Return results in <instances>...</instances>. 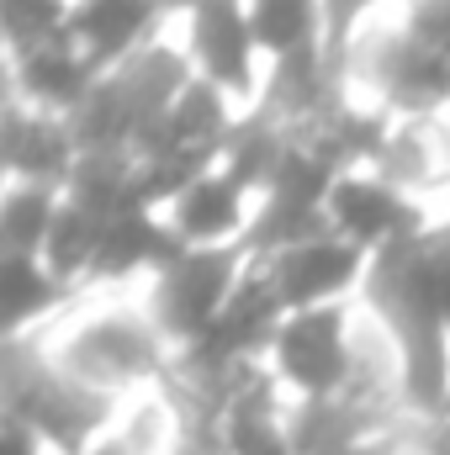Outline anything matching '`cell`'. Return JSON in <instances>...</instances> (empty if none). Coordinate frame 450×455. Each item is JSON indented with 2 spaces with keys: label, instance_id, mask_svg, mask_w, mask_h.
Here are the masks:
<instances>
[{
  "label": "cell",
  "instance_id": "cell-1",
  "mask_svg": "<svg viewBox=\"0 0 450 455\" xmlns=\"http://www.w3.org/2000/svg\"><path fill=\"white\" fill-rule=\"evenodd\" d=\"M228 270H233V254H191V259H175V270L165 281V323L175 334H213V323L223 313Z\"/></svg>",
  "mask_w": 450,
  "mask_h": 455
},
{
  "label": "cell",
  "instance_id": "cell-2",
  "mask_svg": "<svg viewBox=\"0 0 450 455\" xmlns=\"http://www.w3.org/2000/svg\"><path fill=\"white\" fill-rule=\"evenodd\" d=\"M281 371L308 387V392H329L344 376V339H339V313H297L281 334H276Z\"/></svg>",
  "mask_w": 450,
  "mask_h": 455
},
{
  "label": "cell",
  "instance_id": "cell-3",
  "mask_svg": "<svg viewBox=\"0 0 450 455\" xmlns=\"http://www.w3.org/2000/svg\"><path fill=\"white\" fill-rule=\"evenodd\" d=\"M350 275H355V249L329 243V238H313V243H297V249L281 254L276 291H281V302L302 307V302H313L324 291H339Z\"/></svg>",
  "mask_w": 450,
  "mask_h": 455
},
{
  "label": "cell",
  "instance_id": "cell-4",
  "mask_svg": "<svg viewBox=\"0 0 450 455\" xmlns=\"http://www.w3.org/2000/svg\"><path fill=\"white\" fill-rule=\"evenodd\" d=\"M249 21L238 16L233 0H202L197 11V53L218 85H249Z\"/></svg>",
  "mask_w": 450,
  "mask_h": 455
},
{
  "label": "cell",
  "instance_id": "cell-5",
  "mask_svg": "<svg viewBox=\"0 0 450 455\" xmlns=\"http://www.w3.org/2000/svg\"><path fill=\"white\" fill-rule=\"evenodd\" d=\"M334 218L355 238H403L414 228V212L387 186H360V180H339L334 186Z\"/></svg>",
  "mask_w": 450,
  "mask_h": 455
},
{
  "label": "cell",
  "instance_id": "cell-6",
  "mask_svg": "<svg viewBox=\"0 0 450 455\" xmlns=\"http://www.w3.org/2000/svg\"><path fill=\"white\" fill-rule=\"evenodd\" d=\"M154 0H85L69 21V32L80 43H91L96 59H112L117 48H127V37L149 21Z\"/></svg>",
  "mask_w": 450,
  "mask_h": 455
},
{
  "label": "cell",
  "instance_id": "cell-7",
  "mask_svg": "<svg viewBox=\"0 0 450 455\" xmlns=\"http://www.w3.org/2000/svg\"><path fill=\"white\" fill-rule=\"evenodd\" d=\"M138 259H175V243L149 223L143 212H122V218H112L107 238H101L96 270H101V275H122V270H133Z\"/></svg>",
  "mask_w": 450,
  "mask_h": 455
},
{
  "label": "cell",
  "instance_id": "cell-8",
  "mask_svg": "<svg viewBox=\"0 0 450 455\" xmlns=\"http://www.w3.org/2000/svg\"><path fill=\"white\" fill-rule=\"evenodd\" d=\"M238 228V186L233 180H197L181 202V233L186 238H223Z\"/></svg>",
  "mask_w": 450,
  "mask_h": 455
},
{
  "label": "cell",
  "instance_id": "cell-9",
  "mask_svg": "<svg viewBox=\"0 0 450 455\" xmlns=\"http://www.w3.org/2000/svg\"><path fill=\"white\" fill-rule=\"evenodd\" d=\"M249 32H254V43H265L276 53H302V43L313 32V0H254Z\"/></svg>",
  "mask_w": 450,
  "mask_h": 455
},
{
  "label": "cell",
  "instance_id": "cell-10",
  "mask_svg": "<svg viewBox=\"0 0 450 455\" xmlns=\"http://www.w3.org/2000/svg\"><path fill=\"white\" fill-rule=\"evenodd\" d=\"M107 218H96V212H85V207H69L53 233H48V265L53 270H75V265H85V259H96L101 254V238H107Z\"/></svg>",
  "mask_w": 450,
  "mask_h": 455
},
{
  "label": "cell",
  "instance_id": "cell-11",
  "mask_svg": "<svg viewBox=\"0 0 450 455\" xmlns=\"http://www.w3.org/2000/svg\"><path fill=\"white\" fill-rule=\"evenodd\" d=\"M64 159H69V143H64L59 127H43V122L37 127H21L11 116V164L16 170H27V175H59Z\"/></svg>",
  "mask_w": 450,
  "mask_h": 455
},
{
  "label": "cell",
  "instance_id": "cell-12",
  "mask_svg": "<svg viewBox=\"0 0 450 455\" xmlns=\"http://www.w3.org/2000/svg\"><path fill=\"white\" fill-rule=\"evenodd\" d=\"M53 207H48V196L43 191H16L11 202H5V243H11V254H32V249H43L48 243V233H53Z\"/></svg>",
  "mask_w": 450,
  "mask_h": 455
},
{
  "label": "cell",
  "instance_id": "cell-13",
  "mask_svg": "<svg viewBox=\"0 0 450 455\" xmlns=\"http://www.w3.org/2000/svg\"><path fill=\"white\" fill-rule=\"evenodd\" d=\"M27 85H32L43 101H75L80 85H85V69H80V59L64 53V48H37V53L27 59Z\"/></svg>",
  "mask_w": 450,
  "mask_h": 455
},
{
  "label": "cell",
  "instance_id": "cell-14",
  "mask_svg": "<svg viewBox=\"0 0 450 455\" xmlns=\"http://www.w3.org/2000/svg\"><path fill=\"white\" fill-rule=\"evenodd\" d=\"M85 355H91V371H143L149 365V344L127 323H107L91 339H80V360Z\"/></svg>",
  "mask_w": 450,
  "mask_h": 455
},
{
  "label": "cell",
  "instance_id": "cell-15",
  "mask_svg": "<svg viewBox=\"0 0 450 455\" xmlns=\"http://www.w3.org/2000/svg\"><path fill=\"white\" fill-rule=\"evenodd\" d=\"M48 302V281H43V270L27 259V254H11L5 259V318L11 323H21L32 307H43Z\"/></svg>",
  "mask_w": 450,
  "mask_h": 455
},
{
  "label": "cell",
  "instance_id": "cell-16",
  "mask_svg": "<svg viewBox=\"0 0 450 455\" xmlns=\"http://www.w3.org/2000/svg\"><path fill=\"white\" fill-rule=\"evenodd\" d=\"M59 0H5V21H11V37H48L59 32Z\"/></svg>",
  "mask_w": 450,
  "mask_h": 455
},
{
  "label": "cell",
  "instance_id": "cell-17",
  "mask_svg": "<svg viewBox=\"0 0 450 455\" xmlns=\"http://www.w3.org/2000/svg\"><path fill=\"white\" fill-rule=\"evenodd\" d=\"M276 164H281V159H276L270 138H265V132H249V138H238V148H233V175H228V180L244 186L249 175H265V170L276 175Z\"/></svg>",
  "mask_w": 450,
  "mask_h": 455
},
{
  "label": "cell",
  "instance_id": "cell-18",
  "mask_svg": "<svg viewBox=\"0 0 450 455\" xmlns=\"http://www.w3.org/2000/svg\"><path fill=\"white\" fill-rule=\"evenodd\" d=\"M419 43L450 59V0H424L419 5Z\"/></svg>",
  "mask_w": 450,
  "mask_h": 455
},
{
  "label": "cell",
  "instance_id": "cell-19",
  "mask_svg": "<svg viewBox=\"0 0 450 455\" xmlns=\"http://www.w3.org/2000/svg\"><path fill=\"white\" fill-rule=\"evenodd\" d=\"M430 270H435V297H440V313L450 323V243L446 249H430Z\"/></svg>",
  "mask_w": 450,
  "mask_h": 455
},
{
  "label": "cell",
  "instance_id": "cell-20",
  "mask_svg": "<svg viewBox=\"0 0 450 455\" xmlns=\"http://www.w3.org/2000/svg\"><path fill=\"white\" fill-rule=\"evenodd\" d=\"M5 455H32V445H27V435H21V429H11V435H5Z\"/></svg>",
  "mask_w": 450,
  "mask_h": 455
},
{
  "label": "cell",
  "instance_id": "cell-21",
  "mask_svg": "<svg viewBox=\"0 0 450 455\" xmlns=\"http://www.w3.org/2000/svg\"><path fill=\"white\" fill-rule=\"evenodd\" d=\"M355 5H360V0H334V21H344V16H350Z\"/></svg>",
  "mask_w": 450,
  "mask_h": 455
}]
</instances>
